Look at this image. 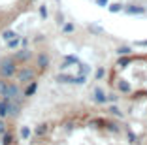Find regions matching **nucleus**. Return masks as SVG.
<instances>
[{
    "label": "nucleus",
    "mask_w": 147,
    "mask_h": 145,
    "mask_svg": "<svg viewBox=\"0 0 147 145\" xmlns=\"http://www.w3.org/2000/svg\"><path fill=\"white\" fill-rule=\"evenodd\" d=\"M17 45H19V38H17V36H13L11 40H8V47H9V49H15Z\"/></svg>",
    "instance_id": "obj_4"
},
{
    "label": "nucleus",
    "mask_w": 147,
    "mask_h": 145,
    "mask_svg": "<svg viewBox=\"0 0 147 145\" xmlns=\"http://www.w3.org/2000/svg\"><path fill=\"white\" fill-rule=\"evenodd\" d=\"M28 134H30V130H28L26 126H23V128H21V136H23V138H28Z\"/></svg>",
    "instance_id": "obj_10"
},
{
    "label": "nucleus",
    "mask_w": 147,
    "mask_h": 145,
    "mask_svg": "<svg viewBox=\"0 0 147 145\" xmlns=\"http://www.w3.org/2000/svg\"><path fill=\"white\" fill-rule=\"evenodd\" d=\"M8 102H9V98H4L2 102H0V117L8 115Z\"/></svg>",
    "instance_id": "obj_2"
},
{
    "label": "nucleus",
    "mask_w": 147,
    "mask_h": 145,
    "mask_svg": "<svg viewBox=\"0 0 147 145\" xmlns=\"http://www.w3.org/2000/svg\"><path fill=\"white\" fill-rule=\"evenodd\" d=\"M38 62H40V66H42V68H43V66H47V57H45V55H40Z\"/></svg>",
    "instance_id": "obj_9"
},
{
    "label": "nucleus",
    "mask_w": 147,
    "mask_h": 145,
    "mask_svg": "<svg viewBox=\"0 0 147 145\" xmlns=\"http://www.w3.org/2000/svg\"><path fill=\"white\" fill-rule=\"evenodd\" d=\"M19 79H21V81H28V79H32V72H30V70H21Z\"/></svg>",
    "instance_id": "obj_3"
},
{
    "label": "nucleus",
    "mask_w": 147,
    "mask_h": 145,
    "mask_svg": "<svg viewBox=\"0 0 147 145\" xmlns=\"http://www.w3.org/2000/svg\"><path fill=\"white\" fill-rule=\"evenodd\" d=\"M45 130H47V124H40V126L36 128V134H38V136H43Z\"/></svg>",
    "instance_id": "obj_6"
},
{
    "label": "nucleus",
    "mask_w": 147,
    "mask_h": 145,
    "mask_svg": "<svg viewBox=\"0 0 147 145\" xmlns=\"http://www.w3.org/2000/svg\"><path fill=\"white\" fill-rule=\"evenodd\" d=\"M4 145H11V141H13V138H11V134H4Z\"/></svg>",
    "instance_id": "obj_8"
},
{
    "label": "nucleus",
    "mask_w": 147,
    "mask_h": 145,
    "mask_svg": "<svg viewBox=\"0 0 147 145\" xmlns=\"http://www.w3.org/2000/svg\"><path fill=\"white\" fill-rule=\"evenodd\" d=\"M13 36H15V32H13V30H6L4 34H2V38H4V40H11Z\"/></svg>",
    "instance_id": "obj_7"
},
{
    "label": "nucleus",
    "mask_w": 147,
    "mask_h": 145,
    "mask_svg": "<svg viewBox=\"0 0 147 145\" xmlns=\"http://www.w3.org/2000/svg\"><path fill=\"white\" fill-rule=\"evenodd\" d=\"M0 74L4 77H9L15 74V62H13L11 59H4L2 62H0Z\"/></svg>",
    "instance_id": "obj_1"
},
{
    "label": "nucleus",
    "mask_w": 147,
    "mask_h": 145,
    "mask_svg": "<svg viewBox=\"0 0 147 145\" xmlns=\"http://www.w3.org/2000/svg\"><path fill=\"white\" fill-rule=\"evenodd\" d=\"M4 132H6V126H4V123L0 121V134H4Z\"/></svg>",
    "instance_id": "obj_11"
},
{
    "label": "nucleus",
    "mask_w": 147,
    "mask_h": 145,
    "mask_svg": "<svg viewBox=\"0 0 147 145\" xmlns=\"http://www.w3.org/2000/svg\"><path fill=\"white\" fill-rule=\"evenodd\" d=\"M36 92V83H30V85L26 87V90H25V94L26 96H32V94Z\"/></svg>",
    "instance_id": "obj_5"
}]
</instances>
